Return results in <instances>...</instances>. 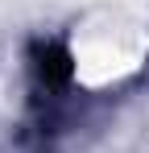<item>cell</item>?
Here are the masks:
<instances>
[{
    "instance_id": "cell-1",
    "label": "cell",
    "mask_w": 149,
    "mask_h": 153,
    "mask_svg": "<svg viewBox=\"0 0 149 153\" xmlns=\"http://www.w3.org/2000/svg\"><path fill=\"white\" fill-rule=\"evenodd\" d=\"M33 75H37V87L58 95L66 91L74 79V62H71V50L62 42H37L33 46Z\"/></svg>"
}]
</instances>
